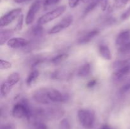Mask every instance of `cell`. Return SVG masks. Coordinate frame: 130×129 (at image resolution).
<instances>
[{"mask_svg": "<svg viewBox=\"0 0 130 129\" xmlns=\"http://www.w3.org/2000/svg\"><path fill=\"white\" fill-rule=\"evenodd\" d=\"M79 121L85 129H92L95 123V113L94 111L86 108H81L77 112Z\"/></svg>", "mask_w": 130, "mask_h": 129, "instance_id": "cell-1", "label": "cell"}, {"mask_svg": "<svg viewBox=\"0 0 130 129\" xmlns=\"http://www.w3.org/2000/svg\"><path fill=\"white\" fill-rule=\"evenodd\" d=\"M32 110L27 101L22 100L13 106L12 109V115L17 118L21 119L26 118L29 120L32 113Z\"/></svg>", "mask_w": 130, "mask_h": 129, "instance_id": "cell-2", "label": "cell"}, {"mask_svg": "<svg viewBox=\"0 0 130 129\" xmlns=\"http://www.w3.org/2000/svg\"><path fill=\"white\" fill-rule=\"evenodd\" d=\"M66 6H61L57 8L54 9L52 11H49L47 13L44 14L42 16H41L38 21V24L39 25H44V24H48L50 22L53 21L55 19L60 17L63 13L66 11Z\"/></svg>", "mask_w": 130, "mask_h": 129, "instance_id": "cell-3", "label": "cell"}, {"mask_svg": "<svg viewBox=\"0 0 130 129\" xmlns=\"http://www.w3.org/2000/svg\"><path fill=\"white\" fill-rule=\"evenodd\" d=\"M22 9L16 8L11 10L7 13L1 17L0 20V26L1 27L7 26L13 22L15 19L19 18L22 15Z\"/></svg>", "mask_w": 130, "mask_h": 129, "instance_id": "cell-4", "label": "cell"}, {"mask_svg": "<svg viewBox=\"0 0 130 129\" xmlns=\"http://www.w3.org/2000/svg\"><path fill=\"white\" fill-rule=\"evenodd\" d=\"M73 16L72 15H68L63 18L60 22H58L57 25H54L52 28L50 29L49 33L50 34H55L57 33L60 32L65 29L68 28L73 22Z\"/></svg>", "mask_w": 130, "mask_h": 129, "instance_id": "cell-5", "label": "cell"}, {"mask_svg": "<svg viewBox=\"0 0 130 129\" xmlns=\"http://www.w3.org/2000/svg\"><path fill=\"white\" fill-rule=\"evenodd\" d=\"M32 98L39 104L48 105L51 104L48 96V88H40L34 91L32 94Z\"/></svg>", "mask_w": 130, "mask_h": 129, "instance_id": "cell-6", "label": "cell"}, {"mask_svg": "<svg viewBox=\"0 0 130 129\" xmlns=\"http://www.w3.org/2000/svg\"><path fill=\"white\" fill-rule=\"evenodd\" d=\"M48 96L51 103H60L68 99L67 94L53 88H48Z\"/></svg>", "mask_w": 130, "mask_h": 129, "instance_id": "cell-7", "label": "cell"}, {"mask_svg": "<svg viewBox=\"0 0 130 129\" xmlns=\"http://www.w3.org/2000/svg\"><path fill=\"white\" fill-rule=\"evenodd\" d=\"M130 74V63L123 67L114 69L112 78L114 82H121Z\"/></svg>", "mask_w": 130, "mask_h": 129, "instance_id": "cell-8", "label": "cell"}, {"mask_svg": "<svg viewBox=\"0 0 130 129\" xmlns=\"http://www.w3.org/2000/svg\"><path fill=\"white\" fill-rule=\"evenodd\" d=\"M41 6V0H36L34 1L31 6L29 8V10L27 14L26 18H25V24L27 25H30L34 22L35 18L36 15L40 9Z\"/></svg>", "mask_w": 130, "mask_h": 129, "instance_id": "cell-9", "label": "cell"}, {"mask_svg": "<svg viewBox=\"0 0 130 129\" xmlns=\"http://www.w3.org/2000/svg\"><path fill=\"white\" fill-rule=\"evenodd\" d=\"M30 44V41L27 39L22 37L11 38L7 42V45L9 48L12 49H20L26 47Z\"/></svg>", "mask_w": 130, "mask_h": 129, "instance_id": "cell-10", "label": "cell"}, {"mask_svg": "<svg viewBox=\"0 0 130 129\" xmlns=\"http://www.w3.org/2000/svg\"><path fill=\"white\" fill-rule=\"evenodd\" d=\"M130 42V29L125 30L119 33L116 39V44L121 47Z\"/></svg>", "mask_w": 130, "mask_h": 129, "instance_id": "cell-11", "label": "cell"}, {"mask_svg": "<svg viewBox=\"0 0 130 129\" xmlns=\"http://www.w3.org/2000/svg\"><path fill=\"white\" fill-rule=\"evenodd\" d=\"M100 33L99 30H93L91 31L88 32L84 34L77 40V43L80 44H86L92 40L96 36H97Z\"/></svg>", "mask_w": 130, "mask_h": 129, "instance_id": "cell-12", "label": "cell"}, {"mask_svg": "<svg viewBox=\"0 0 130 129\" xmlns=\"http://www.w3.org/2000/svg\"><path fill=\"white\" fill-rule=\"evenodd\" d=\"M15 30L12 29H5L1 30L0 32V44L1 46L7 43L13 35Z\"/></svg>", "mask_w": 130, "mask_h": 129, "instance_id": "cell-13", "label": "cell"}, {"mask_svg": "<svg viewBox=\"0 0 130 129\" xmlns=\"http://www.w3.org/2000/svg\"><path fill=\"white\" fill-rule=\"evenodd\" d=\"M99 53L100 56L105 60H110L112 58L111 51L107 45L100 44L99 46Z\"/></svg>", "mask_w": 130, "mask_h": 129, "instance_id": "cell-14", "label": "cell"}, {"mask_svg": "<svg viewBox=\"0 0 130 129\" xmlns=\"http://www.w3.org/2000/svg\"><path fill=\"white\" fill-rule=\"evenodd\" d=\"M43 32H44V30L42 25L38 24L30 29L29 31V34H30V36H31L34 39H38V38L41 37L43 34Z\"/></svg>", "mask_w": 130, "mask_h": 129, "instance_id": "cell-15", "label": "cell"}, {"mask_svg": "<svg viewBox=\"0 0 130 129\" xmlns=\"http://www.w3.org/2000/svg\"><path fill=\"white\" fill-rule=\"evenodd\" d=\"M91 72V65L90 63H85L80 67L77 72V75L80 77H86Z\"/></svg>", "mask_w": 130, "mask_h": 129, "instance_id": "cell-16", "label": "cell"}, {"mask_svg": "<svg viewBox=\"0 0 130 129\" xmlns=\"http://www.w3.org/2000/svg\"><path fill=\"white\" fill-rule=\"evenodd\" d=\"M39 71L36 69H33L28 75L26 79V84L27 86H31L33 83H34L37 78L39 77Z\"/></svg>", "mask_w": 130, "mask_h": 129, "instance_id": "cell-17", "label": "cell"}, {"mask_svg": "<svg viewBox=\"0 0 130 129\" xmlns=\"http://www.w3.org/2000/svg\"><path fill=\"white\" fill-rule=\"evenodd\" d=\"M19 80H20V75L17 72H13L11 73L5 80V81L12 87H13V86L19 82Z\"/></svg>", "mask_w": 130, "mask_h": 129, "instance_id": "cell-18", "label": "cell"}, {"mask_svg": "<svg viewBox=\"0 0 130 129\" xmlns=\"http://www.w3.org/2000/svg\"><path fill=\"white\" fill-rule=\"evenodd\" d=\"M69 57V54H66V53H62V54H58V55L55 56L53 57V58L51 59L50 62L53 64L55 65H58V64H60L62 62L64 61L66 59H67Z\"/></svg>", "mask_w": 130, "mask_h": 129, "instance_id": "cell-19", "label": "cell"}, {"mask_svg": "<svg viewBox=\"0 0 130 129\" xmlns=\"http://www.w3.org/2000/svg\"><path fill=\"white\" fill-rule=\"evenodd\" d=\"M13 87L10 86L6 81H4L1 85V94L2 97H6L11 92Z\"/></svg>", "mask_w": 130, "mask_h": 129, "instance_id": "cell-20", "label": "cell"}, {"mask_svg": "<svg viewBox=\"0 0 130 129\" xmlns=\"http://www.w3.org/2000/svg\"><path fill=\"white\" fill-rule=\"evenodd\" d=\"M32 129H48L47 125L42 120H31Z\"/></svg>", "mask_w": 130, "mask_h": 129, "instance_id": "cell-21", "label": "cell"}, {"mask_svg": "<svg viewBox=\"0 0 130 129\" xmlns=\"http://www.w3.org/2000/svg\"><path fill=\"white\" fill-rule=\"evenodd\" d=\"M98 6H99V0H93L92 2L89 3V5H88V6L85 8V11H84V13H83L84 16H86V15H87L88 14L90 13V12H91V11H92L93 10H95Z\"/></svg>", "mask_w": 130, "mask_h": 129, "instance_id": "cell-22", "label": "cell"}, {"mask_svg": "<svg viewBox=\"0 0 130 129\" xmlns=\"http://www.w3.org/2000/svg\"><path fill=\"white\" fill-rule=\"evenodd\" d=\"M119 53L122 55H130V42L119 47Z\"/></svg>", "mask_w": 130, "mask_h": 129, "instance_id": "cell-23", "label": "cell"}, {"mask_svg": "<svg viewBox=\"0 0 130 129\" xmlns=\"http://www.w3.org/2000/svg\"><path fill=\"white\" fill-rule=\"evenodd\" d=\"M130 91V78L126 81L125 83L119 89V93L120 94H125Z\"/></svg>", "mask_w": 130, "mask_h": 129, "instance_id": "cell-24", "label": "cell"}, {"mask_svg": "<svg viewBox=\"0 0 130 129\" xmlns=\"http://www.w3.org/2000/svg\"><path fill=\"white\" fill-rule=\"evenodd\" d=\"M130 0H114V6L118 9L125 7Z\"/></svg>", "mask_w": 130, "mask_h": 129, "instance_id": "cell-25", "label": "cell"}, {"mask_svg": "<svg viewBox=\"0 0 130 129\" xmlns=\"http://www.w3.org/2000/svg\"><path fill=\"white\" fill-rule=\"evenodd\" d=\"M60 0H43L42 4H43V7L45 9L48 8L50 6H53L58 3Z\"/></svg>", "mask_w": 130, "mask_h": 129, "instance_id": "cell-26", "label": "cell"}, {"mask_svg": "<svg viewBox=\"0 0 130 129\" xmlns=\"http://www.w3.org/2000/svg\"><path fill=\"white\" fill-rule=\"evenodd\" d=\"M59 129H71V124L67 118H63L59 123Z\"/></svg>", "mask_w": 130, "mask_h": 129, "instance_id": "cell-27", "label": "cell"}, {"mask_svg": "<svg viewBox=\"0 0 130 129\" xmlns=\"http://www.w3.org/2000/svg\"><path fill=\"white\" fill-rule=\"evenodd\" d=\"M12 67V64L10 62L6 60L1 59L0 60V69L1 70H8L10 69Z\"/></svg>", "mask_w": 130, "mask_h": 129, "instance_id": "cell-28", "label": "cell"}, {"mask_svg": "<svg viewBox=\"0 0 130 129\" xmlns=\"http://www.w3.org/2000/svg\"><path fill=\"white\" fill-rule=\"evenodd\" d=\"M23 21H24V15H21L19 17L17 24V25H15V29H14L15 32L20 31V30H22L23 27Z\"/></svg>", "mask_w": 130, "mask_h": 129, "instance_id": "cell-29", "label": "cell"}, {"mask_svg": "<svg viewBox=\"0 0 130 129\" xmlns=\"http://www.w3.org/2000/svg\"><path fill=\"white\" fill-rule=\"evenodd\" d=\"M130 18V6L125 11H124L123 14L121 16V20L122 21H125V20H128Z\"/></svg>", "mask_w": 130, "mask_h": 129, "instance_id": "cell-30", "label": "cell"}, {"mask_svg": "<svg viewBox=\"0 0 130 129\" xmlns=\"http://www.w3.org/2000/svg\"><path fill=\"white\" fill-rule=\"evenodd\" d=\"M99 6L101 8V10L102 11H105L107 8L108 6V0H99Z\"/></svg>", "mask_w": 130, "mask_h": 129, "instance_id": "cell-31", "label": "cell"}, {"mask_svg": "<svg viewBox=\"0 0 130 129\" xmlns=\"http://www.w3.org/2000/svg\"><path fill=\"white\" fill-rule=\"evenodd\" d=\"M81 0H68L69 6L71 8H74L79 4Z\"/></svg>", "mask_w": 130, "mask_h": 129, "instance_id": "cell-32", "label": "cell"}, {"mask_svg": "<svg viewBox=\"0 0 130 129\" xmlns=\"http://www.w3.org/2000/svg\"><path fill=\"white\" fill-rule=\"evenodd\" d=\"M96 83H97V80L96 79L91 80L88 82V83L86 84V87L88 88H92V87H95L96 85Z\"/></svg>", "mask_w": 130, "mask_h": 129, "instance_id": "cell-33", "label": "cell"}, {"mask_svg": "<svg viewBox=\"0 0 130 129\" xmlns=\"http://www.w3.org/2000/svg\"><path fill=\"white\" fill-rule=\"evenodd\" d=\"M1 129H15L13 125L11 124H6L1 126Z\"/></svg>", "mask_w": 130, "mask_h": 129, "instance_id": "cell-34", "label": "cell"}, {"mask_svg": "<svg viewBox=\"0 0 130 129\" xmlns=\"http://www.w3.org/2000/svg\"><path fill=\"white\" fill-rule=\"evenodd\" d=\"M31 1V0H14V1L18 4L24 3L29 2V1Z\"/></svg>", "mask_w": 130, "mask_h": 129, "instance_id": "cell-35", "label": "cell"}, {"mask_svg": "<svg viewBox=\"0 0 130 129\" xmlns=\"http://www.w3.org/2000/svg\"><path fill=\"white\" fill-rule=\"evenodd\" d=\"M100 129H112V128L110 127L109 125H103L102 126L101 128H100Z\"/></svg>", "mask_w": 130, "mask_h": 129, "instance_id": "cell-36", "label": "cell"}, {"mask_svg": "<svg viewBox=\"0 0 130 129\" xmlns=\"http://www.w3.org/2000/svg\"><path fill=\"white\" fill-rule=\"evenodd\" d=\"M82 1L83 3H84L85 4H88V3H90L91 2H92L93 0H81Z\"/></svg>", "mask_w": 130, "mask_h": 129, "instance_id": "cell-37", "label": "cell"}]
</instances>
